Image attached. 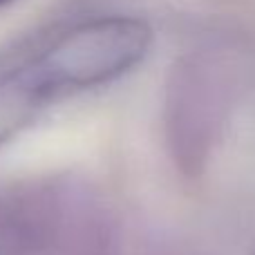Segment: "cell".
Segmentation results:
<instances>
[{
  "label": "cell",
  "instance_id": "6da1fadb",
  "mask_svg": "<svg viewBox=\"0 0 255 255\" xmlns=\"http://www.w3.org/2000/svg\"><path fill=\"white\" fill-rule=\"evenodd\" d=\"M152 47V29L134 16H99L72 25L0 76V145L67 94L132 72Z\"/></svg>",
  "mask_w": 255,
  "mask_h": 255
},
{
  "label": "cell",
  "instance_id": "7a4b0ae2",
  "mask_svg": "<svg viewBox=\"0 0 255 255\" xmlns=\"http://www.w3.org/2000/svg\"><path fill=\"white\" fill-rule=\"evenodd\" d=\"M0 255H121V240L92 186L56 179L2 204Z\"/></svg>",
  "mask_w": 255,
  "mask_h": 255
},
{
  "label": "cell",
  "instance_id": "3957f363",
  "mask_svg": "<svg viewBox=\"0 0 255 255\" xmlns=\"http://www.w3.org/2000/svg\"><path fill=\"white\" fill-rule=\"evenodd\" d=\"M226 112L224 90L211 72L188 65L177 72L168 90L166 134L177 168L195 177L208 166L222 134Z\"/></svg>",
  "mask_w": 255,
  "mask_h": 255
},
{
  "label": "cell",
  "instance_id": "277c9868",
  "mask_svg": "<svg viewBox=\"0 0 255 255\" xmlns=\"http://www.w3.org/2000/svg\"><path fill=\"white\" fill-rule=\"evenodd\" d=\"M9 2H13V0H0V7H4V4H9Z\"/></svg>",
  "mask_w": 255,
  "mask_h": 255
}]
</instances>
